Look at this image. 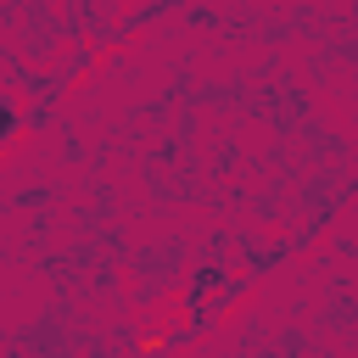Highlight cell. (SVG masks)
I'll return each mask as SVG.
<instances>
[{
	"label": "cell",
	"mask_w": 358,
	"mask_h": 358,
	"mask_svg": "<svg viewBox=\"0 0 358 358\" xmlns=\"http://www.w3.org/2000/svg\"><path fill=\"white\" fill-rule=\"evenodd\" d=\"M6 129H11V112H6V106H0V134H6Z\"/></svg>",
	"instance_id": "cell-1"
}]
</instances>
